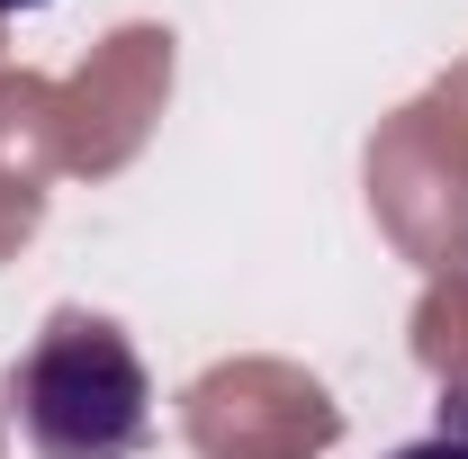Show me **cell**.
<instances>
[{"instance_id":"6da1fadb","label":"cell","mask_w":468,"mask_h":459,"mask_svg":"<svg viewBox=\"0 0 468 459\" xmlns=\"http://www.w3.org/2000/svg\"><path fill=\"white\" fill-rule=\"evenodd\" d=\"M9 423L37 459H144L154 451V379L109 315L55 306L9 360Z\"/></svg>"},{"instance_id":"7a4b0ae2","label":"cell","mask_w":468,"mask_h":459,"mask_svg":"<svg viewBox=\"0 0 468 459\" xmlns=\"http://www.w3.org/2000/svg\"><path fill=\"white\" fill-rule=\"evenodd\" d=\"M388 459H468V405H441V423L423 442H406V451H388Z\"/></svg>"},{"instance_id":"3957f363","label":"cell","mask_w":468,"mask_h":459,"mask_svg":"<svg viewBox=\"0 0 468 459\" xmlns=\"http://www.w3.org/2000/svg\"><path fill=\"white\" fill-rule=\"evenodd\" d=\"M18 9H46V0H0V18H18Z\"/></svg>"}]
</instances>
